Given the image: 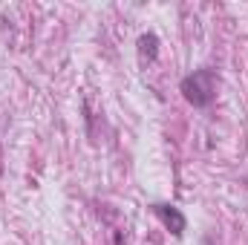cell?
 Wrapping results in <instances>:
<instances>
[{
	"mask_svg": "<svg viewBox=\"0 0 248 245\" xmlns=\"http://www.w3.org/2000/svg\"><path fill=\"white\" fill-rule=\"evenodd\" d=\"M116 245H124L122 243V234H116Z\"/></svg>",
	"mask_w": 248,
	"mask_h": 245,
	"instance_id": "obj_4",
	"label": "cell"
},
{
	"mask_svg": "<svg viewBox=\"0 0 248 245\" xmlns=\"http://www.w3.org/2000/svg\"><path fill=\"white\" fill-rule=\"evenodd\" d=\"M179 90H182V95H185L187 104H193L196 110H205V107H211L214 98H217V72L208 69V66L193 69L190 75L182 78Z\"/></svg>",
	"mask_w": 248,
	"mask_h": 245,
	"instance_id": "obj_1",
	"label": "cell"
},
{
	"mask_svg": "<svg viewBox=\"0 0 248 245\" xmlns=\"http://www.w3.org/2000/svg\"><path fill=\"white\" fill-rule=\"evenodd\" d=\"M150 211L159 216V222L179 240L182 234H185V228H187V219H185V214L176 208V205H170V202H153L150 205Z\"/></svg>",
	"mask_w": 248,
	"mask_h": 245,
	"instance_id": "obj_2",
	"label": "cell"
},
{
	"mask_svg": "<svg viewBox=\"0 0 248 245\" xmlns=\"http://www.w3.org/2000/svg\"><path fill=\"white\" fill-rule=\"evenodd\" d=\"M136 46H139V58H141V61L153 63L156 58H159V38H156L153 32H144V35H139Z\"/></svg>",
	"mask_w": 248,
	"mask_h": 245,
	"instance_id": "obj_3",
	"label": "cell"
}]
</instances>
